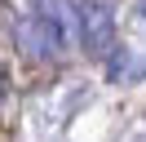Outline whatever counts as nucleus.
Returning <instances> with one entry per match:
<instances>
[{"label": "nucleus", "instance_id": "nucleus-1", "mask_svg": "<svg viewBox=\"0 0 146 142\" xmlns=\"http://www.w3.org/2000/svg\"><path fill=\"white\" fill-rule=\"evenodd\" d=\"M75 36H80V49L89 58L106 62L115 44V5L111 0H75Z\"/></svg>", "mask_w": 146, "mask_h": 142}, {"label": "nucleus", "instance_id": "nucleus-2", "mask_svg": "<svg viewBox=\"0 0 146 142\" xmlns=\"http://www.w3.org/2000/svg\"><path fill=\"white\" fill-rule=\"evenodd\" d=\"M13 44L31 62H58L71 49V31L58 27V22H49V18H40V13H22L13 22Z\"/></svg>", "mask_w": 146, "mask_h": 142}, {"label": "nucleus", "instance_id": "nucleus-3", "mask_svg": "<svg viewBox=\"0 0 146 142\" xmlns=\"http://www.w3.org/2000/svg\"><path fill=\"white\" fill-rule=\"evenodd\" d=\"M102 67H106V80H111V84H137V80H146V49L119 44Z\"/></svg>", "mask_w": 146, "mask_h": 142}, {"label": "nucleus", "instance_id": "nucleus-4", "mask_svg": "<svg viewBox=\"0 0 146 142\" xmlns=\"http://www.w3.org/2000/svg\"><path fill=\"white\" fill-rule=\"evenodd\" d=\"M31 13L49 18V22L66 27V31L75 36V0H31Z\"/></svg>", "mask_w": 146, "mask_h": 142}, {"label": "nucleus", "instance_id": "nucleus-5", "mask_svg": "<svg viewBox=\"0 0 146 142\" xmlns=\"http://www.w3.org/2000/svg\"><path fill=\"white\" fill-rule=\"evenodd\" d=\"M5 98H9V80H5V71H0V107H5Z\"/></svg>", "mask_w": 146, "mask_h": 142}, {"label": "nucleus", "instance_id": "nucleus-6", "mask_svg": "<svg viewBox=\"0 0 146 142\" xmlns=\"http://www.w3.org/2000/svg\"><path fill=\"white\" fill-rule=\"evenodd\" d=\"M133 142H146V133H137V138H133Z\"/></svg>", "mask_w": 146, "mask_h": 142}]
</instances>
